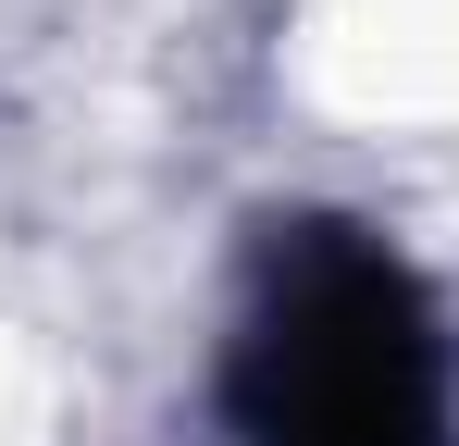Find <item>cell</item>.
<instances>
[{
	"mask_svg": "<svg viewBox=\"0 0 459 446\" xmlns=\"http://www.w3.org/2000/svg\"><path fill=\"white\" fill-rule=\"evenodd\" d=\"M248 422L261 446H435V322L397 261H299L248 335Z\"/></svg>",
	"mask_w": 459,
	"mask_h": 446,
	"instance_id": "6da1fadb",
	"label": "cell"
}]
</instances>
